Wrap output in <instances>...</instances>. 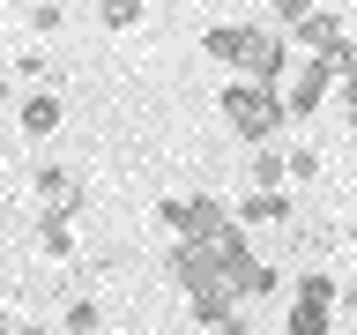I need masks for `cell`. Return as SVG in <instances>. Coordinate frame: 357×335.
I'll return each instance as SVG.
<instances>
[{"mask_svg":"<svg viewBox=\"0 0 357 335\" xmlns=\"http://www.w3.org/2000/svg\"><path fill=\"white\" fill-rule=\"evenodd\" d=\"M201 52L216 67H231L238 82H275L283 89V75H290V38L275 22H208L201 30Z\"/></svg>","mask_w":357,"mask_h":335,"instance_id":"obj_1","label":"cell"},{"mask_svg":"<svg viewBox=\"0 0 357 335\" xmlns=\"http://www.w3.org/2000/svg\"><path fill=\"white\" fill-rule=\"evenodd\" d=\"M253 246H245L238 223H223V231H201V239H178L172 246V283L194 298V290H231V268L245 261Z\"/></svg>","mask_w":357,"mask_h":335,"instance_id":"obj_2","label":"cell"},{"mask_svg":"<svg viewBox=\"0 0 357 335\" xmlns=\"http://www.w3.org/2000/svg\"><path fill=\"white\" fill-rule=\"evenodd\" d=\"M216 105H223V119H231V134L253 142V149H268V142L290 127V119H283V89H275V82H238V75H231Z\"/></svg>","mask_w":357,"mask_h":335,"instance_id":"obj_3","label":"cell"},{"mask_svg":"<svg viewBox=\"0 0 357 335\" xmlns=\"http://www.w3.org/2000/svg\"><path fill=\"white\" fill-rule=\"evenodd\" d=\"M335 89H342V75H335V67L320 60V52H305V60H298V67L283 75V119H290V127H305V119H312L320 105H328Z\"/></svg>","mask_w":357,"mask_h":335,"instance_id":"obj_4","label":"cell"},{"mask_svg":"<svg viewBox=\"0 0 357 335\" xmlns=\"http://www.w3.org/2000/svg\"><path fill=\"white\" fill-rule=\"evenodd\" d=\"M156 216L172 223L178 239H201V231L238 223V216H231V201H216V194H172V201H156Z\"/></svg>","mask_w":357,"mask_h":335,"instance_id":"obj_5","label":"cell"},{"mask_svg":"<svg viewBox=\"0 0 357 335\" xmlns=\"http://www.w3.org/2000/svg\"><path fill=\"white\" fill-rule=\"evenodd\" d=\"M30 186H38V201L52 216H75V209H82V172H67V164H38Z\"/></svg>","mask_w":357,"mask_h":335,"instance_id":"obj_6","label":"cell"},{"mask_svg":"<svg viewBox=\"0 0 357 335\" xmlns=\"http://www.w3.org/2000/svg\"><path fill=\"white\" fill-rule=\"evenodd\" d=\"M15 119H22V134H30V142H52V134H60V119H67L60 89H30V97L15 105Z\"/></svg>","mask_w":357,"mask_h":335,"instance_id":"obj_7","label":"cell"},{"mask_svg":"<svg viewBox=\"0 0 357 335\" xmlns=\"http://www.w3.org/2000/svg\"><path fill=\"white\" fill-rule=\"evenodd\" d=\"M231 216H238V231H275V223L290 231V223H298V209H290V194H245Z\"/></svg>","mask_w":357,"mask_h":335,"instance_id":"obj_8","label":"cell"},{"mask_svg":"<svg viewBox=\"0 0 357 335\" xmlns=\"http://www.w3.org/2000/svg\"><path fill=\"white\" fill-rule=\"evenodd\" d=\"M290 38L305 45V52H335V45L350 38V22L335 15V8H312V15H305V22H298V30H290Z\"/></svg>","mask_w":357,"mask_h":335,"instance_id":"obj_9","label":"cell"},{"mask_svg":"<svg viewBox=\"0 0 357 335\" xmlns=\"http://www.w3.org/2000/svg\"><path fill=\"white\" fill-rule=\"evenodd\" d=\"M38 246H45V261H75V223L67 216H52V209H38Z\"/></svg>","mask_w":357,"mask_h":335,"instance_id":"obj_10","label":"cell"},{"mask_svg":"<svg viewBox=\"0 0 357 335\" xmlns=\"http://www.w3.org/2000/svg\"><path fill=\"white\" fill-rule=\"evenodd\" d=\"M283 335H335V306H312V298H290Z\"/></svg>","mask_w":357,"mask_h":335,"instance_id":"obj_11","label":"cell"},{"mask_svg":"<svg viewBox=\"0 0 357 335\" xmlns=\"http://www.w3.org/2000/svg\"><path fill=\"white\" fill-rule=\"evenodd\" d=\"M245 172H253V194H283V179H290V156L275 149V142H268V149H253V164H245Z\"/></svg>","mask_w":357,"mask_h":335,"instance_id":"obj_12","label":"cell"},{"mask_svg":"<svg viewBox=\"0 0 357 335\" xmlns=\"http://www.w3.org/2000/svg\"><path fill=\"white\" fill-rule=\"evenodd\" d=\"M186 306H194L201 328H231V320H238V298H231V290H194Z\"/></svg>","mask_w":357,"mask_h":335,"instance_id":"obj_13","label":"cell"},{"mask_svg":"<svg viewBox=\"0 0 357 335\" xmlns=\"http://www.w3.org/2000/svg\"><path fill=\"white\" fill-rule=\"evenodd\" d=\"M60 328H67V335H97V328H105V306H97V298H67Z\"/></svg>","mask_w":357,"mask_h":335,"instance_id":"obj_14","label":"cell"},{"mask_svg":"<svg viewBox=\"0 0 357 335\" xmlns=\"http://www.w3.org/2000/svg\"><path fill=\"white\" fill-rule=\"evenodd\" d=\"M335 290H342V283H335L328 268H298V290H290V298H312V306H335Z\"/></svg>","mask_w":357,"mask_h":335,"instance_id":"obj_15","label":"cell"},{"mask_svg":"<svg viewBox=\"0 0 357 335\" xmlns=\"http://www.w3.org/2000/svg\"><path fill=\"white\" fill-rule=\"evenodd\" d=\"M142 8H149V0H97V22H105V30H134Z\"/></svg>","mask_w":357,"mask_h":335,"instance_id":"obj_16","label":"cell"},{"mask_svg":"<svg viewBox=\"0 0 357 335\" xmlns=\"http://www.w3.org/2000/svg\"><path fill=\"white\" fill-rule=\"evenodd\" d=\"M305 15H312V0H268V22H275L283 38H290V30H298Z\"/></svg>","mask_w":357,"mask_h":335,"instance_id":"obj_17","label":"cell"},{"mask_svg":"<svg viewBox=\"0 0 357 335\" xmlns=\"http://www.w3.org/2000/svg\"><path fill=\"white\" fill-rule=\"evenodd\" d=\"M283 156H290V179H298V186L320 179V149H283Z\"/></svg>","mask_w":357,"mask_h":335,"instance_id":"obj_18","label":"cell"},{"mask_svg":"<svg viewBox=\"0 0 357 335\" xmlns=\"http://www.w3.org/2000/svg\"><path fill=\"white\" fill-rule=\"evenodd\" d=\"M22 22H30L38 38H52V30H60V0H38V8H30V15H22Z\"/></svg>","mask_w":357,"mask_h":335,"instance_id":"obj_19","label":"cell"},{"mask_svg":"<svg viewBox=\"0 0 357 335\" xmlns=\"http://www.w3.org/2000/svg\"><path fill=\"white\" fill-rule=\"evenodd\" d=\"M15 75H30V82H52V67H45V52H22Z\"/></svg>","mask_w":357,"mask_h":335,"instance_id":"obj_20","label":"cell"},{"mask_svg":"<svg viewBox=\"0 0 357 335\" xmlns=\"http://www.w3.org/2000/svg\"><path fill=\"white\" fill-rule=\"evenodd\" d=\"M0 335H52L45 320H0Z\"/></svg>","mask_w":357,"mask_h":335,"instance_id":"obj_21","label":"cell"},{"mask_svg":"<svg viewBox=\"0 0 357 335\" xmlns=\"http://www.w3.org/2000/svg\"><path fill=\"white\" fill-rule=\"evenodd\" d=\"M335 313H350V320H357V283H342V290H335Z\"/></svg>","mask_w":357,"mask_h":335,"instance_id":"obj_22","label":"cell"},{"mask_svg":"<svg viewBox=\"0 0 357 335\" xmlns=\"http://www.w3.org/2000/svg\"><path fill=\"white\" fill-rule=\"evenodd\" d=\"M342 239H350V246H357V216H350V231H342Z\"/></svg>","mask_w":357,"mask_h":335,"instance_id":"obj_23","label":"cell"},{"mask_svg":"<svg viewBox=\"0 0 357 335\" xmlns=\"http://www.w3.org/2000/svg\"><path fill=\"white\" fill-rule=\"evenodd\" d=\"M8 97H15V89H8V82H0V105H8Z\"/></svg>","mask_w":357,"mask_h":335,"instance_id":"obj_24","label":"cell"},{"mask_svg":"<svg viewBox=\"0 0 357 335\" xmlns=\"http://www.w3.org/2000/svg\"><path fill=\"white\" fill-rule=\"evenodd\" d=\"M350 97H357V75H350Z\"/></svg>","mask_w":357,"mask_h":335,"instance_id":"obj_25","label":"cell"}]
</instances>
